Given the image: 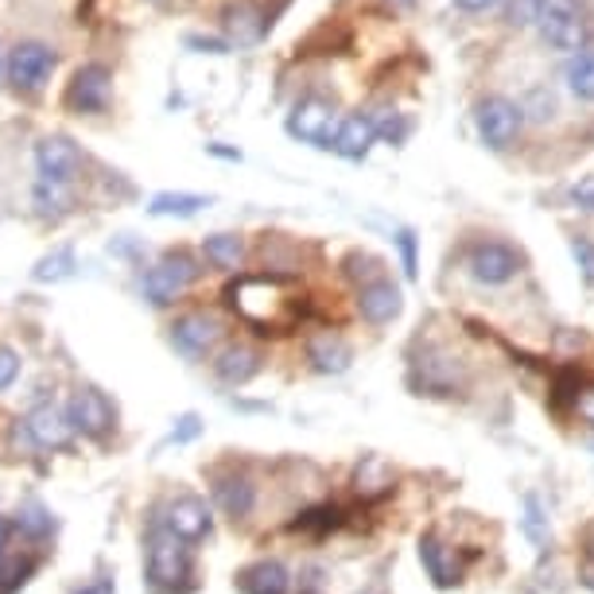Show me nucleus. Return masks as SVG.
Wrapping results in <instances>:
<instances>
[{
    "instance_id": "1",
    "label": "nucleus",
    "mask_w": 594,
    "mask_h": 594,
    "mask_svg": "<svg viewBox=\"0 0 594 594\" xmlns=\"http://www.w3.org/2000/svg\"><path fill=\"white\" fill-rule=\"evenodd\" d=\"M226 299L261 334H288L296 327L299 311H304L296 299V288L288 280H280V276H245V280L230 284Z\"/></svg>"
},
{
    "instance_id": "2",
    "label": "nucleus",
    "mask_w": 594,
    "mask_h": 594,
    "mask_svg": "<svg viewBox=\"0 0 594 594\" xmlns=\"http://www.w3.org/2000/svg\"><path fill=\"white\" fill-rule=\"evenodd\" d=\"M148 583L164 594L187 591L190 583V548L167 525H156L148 532Z\"/></svg>"
},
{
    "instance_id": "3",
    "label": "nucleus",
    "mask_w": 594,
    "mask_h": 594,
    "mask_svg": "<svg viewBox=\"0 0 594 594\" xmlns=\"http://www.w3.org/2000/svg\"><path fill=\"white\" fill-rule=\"evenodd\" d=\"M474 129H479L486 148L505 152L517 144L520 129H525V109H520V101L490 94V98H482L479 109H474Z\"/></svg>"
},
{
    "instance_id": "4",
    "label": "nucleus",
    "mask_w": 594,
    "mask_h": 594,
    "mask_svg": "<svg viewBox=\"0 0 594 594\" xmlns=\"http://www.w3.org/2000/svg\"><path fill=\"white\" fill-rule=\"evenodd\" d=\"M334 121H339V109H334V101L319 98V94H307V98H299L296 106H292L288 132L296 136V141L315 144V148H330L334 132H339V129H334Z\"/></svg>"
},
{
    "instance_id": "5",
    "label": "nucleus",
    "mask_w": 594,
    "mask_h": 594,
    "mask_svg": "<svg viewBox=\"0 0 594 594\" xmlns=\"http://www.w3.org/2000/svg\"><path fill=\"white\" fill-rule=\"evenodd\" d=\"M195 276H198V264L190 261L187 253H167L164 261L152 264L148 273H144V296L156 307H167L195 284Z\"/></svg>"
},
{
    "instance_id": "6",
    "label": "nucleus",
    "mask_w": 594,
    "mask_h": 594,
    "mask_svg": "<svg viewBox=\"0 0 594 594\" xmlns=\"http://www.w3.org/2000/svg\"><path fill=\"white\" fill-rule=\"evenodd\" d=\"M520 264H525V256H520L509 241H479V245L471 249V256H466L471 276L479 284H486V288L509 284L513 276L520 273Z\"/></svg>"
},
{
    "instance_id": "7",
    "label": "nucleus",
    "mask_w": 594,
    "mask_h": 594,
    "mask_svg": "<svg viewBox=\"0 0 594 594\" xmlns=\"http://www.w3.org/2000/svg\"><path fill=\"white\" fill-rule=\"evenodd\" d=\"M109 98H113V75L106 63L78 66L66 86V109H75V113H106Z\"/></svg>"
},
{
    "instance_id": "8",
    "label": "nucleus",
    "mask_w": 594,
    "mask_h": 594,
    "mask_svg": "<svg viewBox=\"0 0 594 594\" xmlns=\"http://www.w3.org/2000/svg\"><path fill=\"white\" fill-rule=\"evenodd\" d=\"M58 55L47 47V43H16L9 58V70H12V82H16L20 94H40L43 86L51 82V70H55Z\"/></svg>"
},
{
    "instance_id": "9",
    "label": "nucleus",
    "mask_w": 594,
    "mask_h": 594,
    "mask_svg": "<svg viewBox=\"0 0 594 594\" xmlns=\"http://www.w3.org/2000/svg\"><path fill=\"white\" fill-rule=\"evenodd\" d=\"M540 32H544V40L552 43L556 51H579L586 40L583 4H579V0H548Z\"/></svg>"
},
{
    "instance_id": "10",
    "label": "nucleus",
    "mask_w": 594,
    "mask_h": 594,
    "mask_svg": "<svg viewBox=\"0 0 594 594\" xmlns=\"http://www.w3.org/2000/svg\"><path fill=\"white\" fill-rule=\"evenodd\" d=\"M35 167H40L43 183H58V187H70L75 175L82 172V152L70 136H43L40 148H35Z\"/></svg>"
},
{
    "instance_id": "11",
    "label": "nucleus",
    "mask_w": 594,
    "mask_h": 594,
    "mask_svg": "<svg viewBox=\"0 0 594 594\" xmlns=\"http://www.w3.org/2000/svg\"><path fill=\"white\" fill-rule=\"evenodd\" d=\"M66 416H70L75 431H82V436H90V439H106V436H113V428H117V408L109 405V396L98 393V388H78Z\"/></svg>"
},
{
    "instance_id": "12",
    "label": "nucleus",
    "mask_w": 594,
    "mask_h": 594,
    "mask_svg": "<svg viewBox=\"0 0 594 594\" xmlns=\"http://www.w3.org/2000/svg\"><path fill=\"white\" fill-rule=\"evenodd\" d=\"M218 319L207 311H187L172 322V346L179 350L183 358H202L210 346L218 342Z\"/></svg>"
},
{
    "instance_id": "13",
    "label": "nucleus",
    "mask_w": 594,
    "mask_h": 594,
    "mask_svg": "<svg viewBox=\"0 0 594 594\" xmlns=\"http://www.w3.org/2000/svg\"><path fill=\"white\" fill-rule=\"evenodd\" d=\"M164 525L172 528L175 537H183L187 544H195V540L210 537L215 517H210V505L202 502V497H175V502L167 505Z\"/></svg>"
},
{
    "instance_id": "14",
    "label": "nucleus",
    "mask_w": 594,
    "mask_h": 594,
    "mask_svg": "<svg viewBox=\"0 0 594 594\" xmlns=\"http://www.w3.org/2000/svg\"><path fill=\"white\" fill-rule=\"evenodd\" d=\"M358 311L373 327H385V322H393L396 315L405 311V296H400V288L393 280H373L365 288H358Z\"/></svg>"
},
{
    "instance_id": "15",
    "label": "nucleus",
    "mask_w": 594,
    "mask_h": 594,
    "mask_svg": "<svg viewBox=\"0 0 594 594\" xmlns=\"http://www.w3.org/2000/svg\"><path fill=\"white\" fill-rule=\"evenodd\" d=\"M377 141H381L377 117H370V113H350L346 121L339 124V132H334L330 148L339 152V156H346V160H362L365 152H370Z\"/></svg>"
},
{
    "instance_id": "16",
    "label": "nucleus",
    "mask_w": 594,
    "mask_h": 594,
    "mask_svg": "<svg viewBox=\"0 0 594 594\" xmlns=\"http://www.w3.org/2000/svg\"><path fill=\"white\" fill-rule=\"evenodd\" d=\"M24 428L40 447H66V443H70V436H75V424H70V416H66L63 408H55V405H35L32 413H28Z\"/></svg>"
},
{
    "instance_id": "17",
    "label": "nucleus",
    "mask_w": 594,
    "mask_h": 594,
    "mask_svg": "<svg viewBox=\"0 0 594 594\" xmlns=\"http://www.w3.org/2000/svg\"><path fill=\"white\" fill-rule=\"evenodd\" d=\"M420 563H424V571H428L436 586H454L462 579L459 556H454L451 544H443V537H439V532L420 537Z\"/></svg>"
},
{
    "instance_id": "18",
    "label": "nucleus",
    "mask_w": 594,
    "mask_h": 594,
    "mask_svg": "<svg viewBox=\"0 0 594 594\" xmlns=\"http://www.w3.org/2000/svg\"><path fill=\"white\" fill-rule=\"evenodd\" d=\"M238 591L241 594H288L292 575L280 560H256L238 571Z\"/></svg>"
},
{
    "instance_id": "19",
    "label": "nucleus",
    "mask_w": 594,
    "mask_h": 594,
    "mask_svg": "<svg viewBox=\"0 0 594 594\" xmlns=\"http://www.w3.org/2000/svg\"><path fill=\"white\" fill-rule=\"evenodd\" d=\"M215 502L218 509L230 520H245L256 505V486L245 479V474H218L215 479Z\"/></svg>"
},
{
    "instance_id": "20",
    "label": "nucleus",
    "mask_w": 594,
    "mask_h": 594,
    "mask_svg": "<svg viewBox=\"0 0 594 594\" xmlns=\"http://www.w3.org/2000/svg\"><path fill=\"white\" fill-rule=\"evenodd\" d=\"M307 362H311L319 373H346L350 362H354V350H350L346 339L322 330V334H311V339H307Z\"/></svg>"
},
{
    "instance_id": "21",
    "label": "nucleus",
    "mask_w": 594,
    "mask_h": 594,
    "mask_svg": "<svg viewBox=\"0 0 594 594\" xmlns=\"http://www.w3.org/2000/svg\"><path fill=\"white\" fill-rule=\"evenodd\" d=\"M215 373H218V381H226V385H249V381L261 373V354H256L253 346H226L222 354H218V362H215Z\"/></svg>"
},
{
    "instance_id": "22",
    "label": "nucleus",
    "mask_w": 594,
    "mask_h": 594,
    "mask_svg": "<svg viewBox=\"0 0 594 594\" xmlns=\"http://www.w3.org/2000/svg\"><path fill=\"white\" fill-rule=\"evenodd\" d=\"M222 28H226V35H230V43L253 47V43L264 35V28H268V20H264L261 9H253V4H230Z\"/></svg>"
},
{
    "instance_id": "23",
    "label": "nucleus",
    "mask_w": 594,
    "mask_h": 594,
    "mask_svg": "<svg viewBox=\"0 0 594 594\" xmlns=\"http://www.w3.org/2000/svg\"><path fill=\"white\" fill-rule=\"evenodd\" d=\"M202 207H210V198L202 195H183V190H164L148 202V215L156 218H190L198 215Z\"/></svg>"
},
{
    "instance_id": "24",
    "label": "nucleus",
    "mask_w": 594,
    "mask_h": 594,
    "mask_svg": "<svg viewBox=\"0 0 594 594\" xmlns=\"http://www.w3.org/2000/svg\"><path fill=\"white\" fill-rule=\"evenodd\" d=\"M563 78H568V90L579 101H594V51H575Z\"/></svg>"
},
{
    "instance_id": "25",
    "label": "nucleus",
    "mask_w": 594,
    "mask_h": 594,
    "mask_svg": "<svg viewBox=\"0 0 594 594\" xmlns=\"http://www.w3.org/2000/svg\"><path fill=\"white\" fill-rule=\"evenodd\" d=\"M202 249H207V261L215 264V268L233 273L241 264V253H245V241H241L238 233H215V238L202 241Z\"/></svg>"
},
{
    "instance_id": "26",
    "label": "nucleus",
    "mask_w": 594,
    "mask_h": 594,
    "mask_svg": "<svg viewBox=\"0 0 594 594\" xmlns=\"http://www.w3.org/2000/svg\"><path fill=\"white\" fill-rule=\"evenodd\" d=\"M32 207H35V215H40V218H63L66 210H70V187H58V183L35 179Z\"/></svg>"
},
{
    "instance_id": "27",
    "label": "nucleus",
    "mask_w": 594,
    "mask_h": 594,
    "mask_svg": "<svg viewBox=\"0 0 594 594\" xmlns=\"http://www.w3.org/2000/svg\"><path fill=\"white\" fill-rule=\"evenodd\" d=\"M354 486L362 497H385L393 490V471L381 459H365L354 474Z\"/></svg>"
},
{
    "instance_id": "28",
    "label": "nucleus",
    "mask_w": 594,
    "mask_h": 594,
    "mask_svg": "<svg viewBox=\"0 0 594 594\" xmlns=\"http://www.w3.org/2000/svg\"><path fill=\"white\" fill-rule=\"evenodd\" d=\"M75 273V253L70 249H55V253H47L40 264L32 268V276L40 284H51V280H66V276Z\"/></svg>"
},
{
    "instance_id": "29",
    "label": "nucleus",
    "mask_w": 594,
    "mask_h": 594,
    "mask_svg": "<svg viewBox=\"0 0 594 594\" xmlns=\"http://www.w3.org/2000/svg\"><path fill=\"white\" fill-rule=\"evenodd\" d=\"M32 571H35L32 556H4L0 560V594H12L16 586H24Z\"/></svg>"
},
{
    "instance_id": "30",
    "label": "nucleus",
    "mask_w": 594,
    "mask_h": 594,
    "mask_svg": "<svg viewBox=\"0 0 594 594\" xmlns=\"http://www.w3.org/2000/svg\"><path fill=\"white\" fill-rule=\"evenodd\" d=\"M16 525H20V532H28L32 540H43L55 528V520H51V513L43 509L40 502H28V505H20V517H16Z\"/></svg>"
},
{
    "instance_id": "31",
    "label": "nucleus",
    "mask_w": 594,
    "mask_h": 594,
    "mask_svg": "<svg viewBox=\"0 0 594 594\" xmlns=\"http://www.w3.org/2000/svg\"><path fill=\"white\" fill-rule=\"evenodd\" d=\"M520 109H525V117H532V121H552L556 94L548 90V86H532V90L525 94V101H520Z\"/></svg>"
},
{
    "instance_id": "32",
    "label": "nucleus",
    "mask_w": 594,
    "mask_h": 594,
    "mask_svg": "<svg viewBox=\"0 0 594 594\" xmlns=\"http://www.w3.org/2000/svg\"><path fill=\"white\" fill-rule=\"evenodd\" d=\"M544 4L548 0H509V4H505V20H509L513 28H532L544 20Z\"/></svg>"
},
{
    "instance_id": "33",
    "label": "nucleus",
    "mask_w": 594,
    "mask_h": 594,
    "mask_svg": "<svg viewBox=\"0 0 594 594\" xmlns=\"http://www.w3.org/2000/svg\"><path fill=\"white\" fill-rule=\"evenodd\" d=\"M520 528H525V537L532 540V544H544L548 540V517H544V509H540V502L537 497H525V517H520Z\"/></svg>"
},
{
    "instance_id": "34",
    "label": "nucleus",
    "mask_w": 594,
    "mask_h": 594,
    "mask_svg": "<svg viewBox=\"0 0 594 594\" xmlns=\"http://www.w3.org/2000/svg\"><path fill=\"white\" fill-rule=\"evenodd\" d=\"M346 276L362 284V288H365V284H373V280H385V276H381V261H377V256H370V253H350L346 256Z\"/></svg>"
},
{
    "instance_id": "35",
    "label": "nucleus",
    "mask_w": 594,
    "mask_h": 594,
    "mask_svg": "<svg viewBox=\"0 0 594 594\" xmlns=\"http://www.w3.org/2000/svg\"><path fill=\"white\" fill-rule=\"evenodd\" d=\"M571 256H575V268H579V276H583V284L594 288V241L586 238V233H575V238H571Z\"/></svg>"
},
{
    "instance_id": "36",
    "label": "nucleus",
    "mask_w": 594,
    "mask_h": 594,
    "mask_svg": "<svg viewBox=\"0 0 594 594\" xmlns=\"http://www.w3.org/2000/svg\"><path fill=\"white\" fill-rule=\"evenodd\" d=\"M342 513L334 509V505H319V509L304 513V517L296 520V528H311V532H327V528H339Z\"/></svg>"
},
{
    "instance_id": "37",
    "label": "nucleus",
    "mask_w": 594,
    "mask_h": 594,
    "mask_svg": "<svg viewBox=\"0 0 594 594\" xmlns=\"http://www.w3.org/2000/svg\"><path fill=\"white\" fill-rule=\"evenodd\" d=\"M396 249H400V264H405V276L408 280H416V273H420V268H416V233L413 230H396Z\"/></svg>"
},
{
    "instance_id": "38",
    "label": "nucleus",
    "mask_w": 594,
    "mask_h": 594,
    "mask_svg": "<svg viewBox=\"0 0 594 594\" xmlns=\"http://www.w3.org/2000/svg\"><path fill=\"white\" fill-rule=\"evenodd\" d=\"M571 207L575 210H594V175H586V179H579L575 187L568 190Z\"/></svg>"
},
{
    "instance_id": "39",
    "label": "nucleus",
    "mask_w": 594,
    "mask_h": 594,
    "mask_svg": "<svg viewBox=\"0 0 594 594\" xmlns=\"http://www.w3.org/2000/svg\"><path fill=\"white\" fill-rule=\"evenodd\" d=\"M20 377V354L12 346H0V388H9Z\"/></svg>"
},
{
    "instance_id": "40",
    "label": "nucleus",
    "mask_w": 594,
    "mask_h": 594,
    "mask_svg": "<svg viewBox=\"0 0 594 594\" xmlns=\"http://www.w3.org/2000/svg\"><path fill=\"white\" fill-rule=\"evenodd\" d=\"M575 416L594 428V385L579 388V396H575Z\"/></svg>"
},
{
    "instance_id": "41",
    "label": "nucleus",
    "mask_w": 594,
    "mask_h": 594,
    "mask_svg": "<svg viewBox=\"0 0 594 594\" xmlns=\"http://www.w3.org/2000/svg\"><path fill=\"white\" fill-rule=\"evenodd\" d=\"M198 431H202V424H198V416H183L179 428L172 431V443H187V439H195Z\"/></svg>"
},
{
    "instance_id": "42",
    "label": "nucleus",
    "mask_w": 594,
    "mask_h": 594,
    "mask_svg": "<svg viewBox=\"0 0 594 594\" xmlns=\"http://www.w3.org/2000/svg\"><path fill=\"white\" fill-rule=\"evenodd\" d=\"M497 0H454V9H462V12H486V9H494Z\"/></svg>"
},
{
    "instance_id": "43",
    "label": "nucleus",
    "mask_w": 594,
    "mask_h": 594,
    "mask_svg": "<svg viewBox=\"0 0 594 594\" xmlns=\"http://www.w3.org/2000/svg\"><path fill=\"white\" fill-rule=\"evenodd\" d=\"M190 47H207V51H215V55H226V47H230V43H222V40H198V35H190Z\"/></svg>"
},
{
    "instance_id": "44",
    "label": "nucleus",
    "mask_w": 594,
    "mask_h": 594,
    "mask_svg": "<svg viewBox=\"0 0 594 594\" xmlns=\"http://www.w3.org/2000/svg\"><path fill=\"white\" fill-rule=\"evenodd\" d=\"M9 540H12V520L0 517V560L9 556Z\"/></svg>"
},
{
    "instance_id": "45",
    "label": "nucleus",
    "mask_w": 594,
    "mask_h": 594,
    "mask_svg": "<svg viewBox=\"0 0 594 594\" xmlns=\"http://www.w3.org/2000/svg\"><path fill=\"white\" fill-rule=\"evenodd\" d=\"M583 544H586V552L594 556V525H586V532H583Z\"/></svg>"
},
{
    "instance_id": "46",
    "label": "nucleus",
    "mask_w": 594,
    "mask_h": 594,
    "mask_svg": "<svg viewBox=\"0 0 594 594\" xmlns=\"http://www.w3.org/2000/svg\"><path fill=\"white\" fill-rule=\"evenodd\" d=\"M75 594H109V586H82V591H75Z\"/></svg>"
},
{
    "instance_id": "47",
    "label": "nucleus",
    "mask_w": 594,
    "mask_h": 594,
    "mask_svg": "<svg viewBox=\"0 0 594 594\" xmlns=\"http://www.w3.org/2000/svg\"><path fill=\"white\" fill-rule=\"evenodd\" d=\"M396 4H405V9H408V4H413V0H396Z\"/></svg>"
},
{
    "instance_id": "48",
    "label": "nucleus",
    "mask_w": 594,
    "mask_h": 594,
    "mask_svg": "<svg viewBox=\"0 0 594 594\" xmlns=\"http://www.w3.org/2000/svg\"><path fill=\"white\" fill-rule=\"evenodd\" d=\"M156 4H164V0H156Z\"/></svg>"
}]
</instances>
